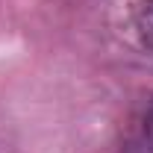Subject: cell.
Returning <instances> with one entry per match:
<instances>
[{"label": "cell", "mask_w": 153, "mask_h": 153, "mask_svg": "<svg viewBox=\"0 0 153 153\" xmlns=\"http://www.w3.org/2000/svg\"><path fill=\"white\" fill-rule=\"evenodd\" d=\"M138 36L144 41V47L153 53V0H147L138 9Z\"/></svg>", "instance_id": "cell-1"}, {"label": "cell", "mask_w": 153, "mask_h": 153, "mask_svg": "<svg viewBox=\"0 0 153 153\" xmlns=\"http://www.w3.org/2000/svg\"><path fill=\"white\" fill-rule=\"evenodd\" d=\"M144 133H147V138H150V144H153V103H150V109H147V115H144Z\"/></svg>", "instance_id": "cell-2"}]
</instances>
